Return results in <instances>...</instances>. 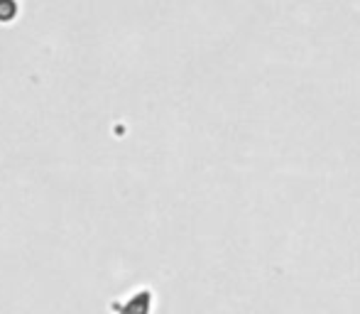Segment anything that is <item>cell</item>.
<instances>
[{
  "instance_id": "6da1fadb",
  "label": "cell",
  "mask_w": 360,
  "mask_h": 314,
  "mask_svg": "<svg viewBox=\"0 0 360 314\" xmlns=\"http://www.w3.org/2000/svg\"><path fill=\"white\" fill-rule=\"evenodd\" d=\"M152 310V292L140 290L133 297H128L125 302H113L110 312L113 314H150Z\"/></svg>"
},
{
  "instance_id": "7a4b0ae2",
  "label": "cell",
  "mask_w": 360,
  "mask_h": 314,
  "mask_svg": "<svg viewBox=\"0 0 360 314\" xmlns=\"http://www.w3.org/2000/svg\"><path fill=\"white\" fill-rule=\"evenodd\" d=\"M18 15V3L15 0H0V23H10Z\"/></svg>"
}]
</instances>
